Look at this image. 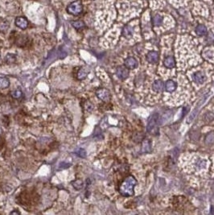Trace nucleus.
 <instances>
[{
	"mask_svg": "<svg viewBox=\"0 0 214 215\" xmlns=\"http://www.w3.org/2000/svg\"><path fill=\"white\" fill-rule=\"evenodd\" d=\"M137 181L132 176H127L119 187V193L125 197L134 195V187L136 185Z\"/></svg>",
	"mask_w": 214,
	"mask_h": 215,
	"instance_id": "nucleus-1",
	"label": "nucleus"
},
{
	"mask_svg": "<svg viewBox=\"0 0 214 215\" xmlns=\"http://www.w3.org/2000/svg\"><path fill=\"white\" fill-rule=\"evenodd\" d=\"M160 124V118H159V114H154L151 115V117L149 118L148 120L147 126V130L149 133L151 134H156L158 132V128H159V125Z\"/></svg>",
	"mask_w": 214,
	"mask_h": 215,
	"instance_id": "nucleus-2",
	"label": "nucleus"
},
{
	"mask_svg": "<svg viewBox=\"0 0 214 215\" xmlns=\"http://www.w3.org/2000/svg\"><path fill=\"white\" fill-rule=\"evenodd\" d=\"M82 11H83V6L81 0L74 1L67 7V12L73 16H79Z\"/></svg>",
	"mask_w": 214,
	"mask_h": 215,
	"instance_id": "nucleus-3",
	"label": "nucleus"
},
{
	"mask_svg": "<svg viewBox=\"0 0 214 215\" xmlns=\"http://www.w3.org/2000/svg\"><path fill=\"white\" fill-rule=\"evenodd\" d=\"M96 95H97V97L100 100L105 102H109V100H110V98H111L109 91L108 90L105 89V88H101V89L97 90L96 91Z\"/></svg>",
	"mask_w": 214,
	"mask_h": 215,
	"instance_id": "nucleus-4",
	"label": "nucleus"
},
{
	"mask_svg": "<svg viewBox=\"0 0 214 215\" xmlns=\"http://www.w3.org/2000/svg\"><path fill=\"white\" fill-rule=\"evenodd\" d=\"M116 73H117L118 78L122 79V80L127 78L129 76V72L127 70V69L126 67L123 66L118 67L117 70H116Z\"/></svg>",
	"mask_w": 214,
	"mask_h": 215,
	"instance_id": "nucleus-5",
	"label": "nucleus"
},
{
	"mask_svg": "<svg viewBox=\"0 0 214 215\" xmlns=\"http://www.w3.org/2000/svg\"><path fill=\"white\" fill-rule=\"evenodd\" d=\"M138 65H139V62L134 57H128L125 61V66L128 69H136Z\"/></svg>",
	"mask_w": 214,
	"mask_h": 215,
	"instance_id": "nucleus-6",
	"label": "nucleus"
},
{
	"mask_svg": "<svg viewBox=\"0 0 214 215\" xmlns=\"http://www.w3.org/2000/svg\"><path fill=\"white\" fill-rule=\"evenodd\" d=\"M16 25L20 29H26L28 26V21L24 17H18L16 20Z\"/></svg>",
	"mask_w": 214,
	"mask_h": 215,
	"instance_id": "nucleus-7",
	"label": "nucleus"
},
{
	"mask_svg": "<svg viewBox=\"0 0 214 215\" xmlns=\"http://www.w3.org/2000/svg\"><path fill=\"white\" fill-rule=\"evenodd\" d=\"M89 73H90L89 69H87L85 67H82V68L79 69V70H78L77 73V78L78 80H80V81L84 80V79L86 78V77L88 76Z\"/></svg>",
	"mask_w": 214,
	"mask_h": 215,
	"instance_id": "nucleus-8",
	"label": "nucleus"
},
{
	"mask_svg": "<svg viewBox=\"0 0 214 215\" xmlns=\"http://www.w3.org/2000/svg\"><path fill=\"white\" fill-rule=\"evenodd\" d=\"M147 60L150 63H156L159 61V54L157 52L152 51L148 52L147 55Z\"/></svg>",
	"mask_w": 214,
	"mask_h": 215,
	"instance_id": "nucleus-9",
	"label": "nucleus"
},
{
	"mask_svg": "<svg viewBox=\"0 0 214 215\" xmlns=\"http://www.w3.org/2000/svg\"><path fill=\"white\" fill-rule=\"evenodd\" d=\"M152 88H153V90L156 91V92H162L164 88V82L161 81V80H157L153 83Z\"/></svg>",
	"mask_w": 214,
	"mask_h": 215,
	"instance_id": "nucleus-10",
	"label": "nucleus"
},
{
	"mask_svg": "<svg viewBox=\"0 0 214 215\" xmlns=\"http://www.w3.org/2000/svg\"><path fill=\"white\" fill-rule=\"evenodd\" d=\"M176 83L172 80H168L165 84V90L167 92H173L176 89Z\"/></svg>",
	"mask_w": 214,
	"mask_h": 215,
	"instance_id": "nucleus-11",
	"label": "nucleus"
},
{
	"mask_svg": "<svg viewBox=\"0 0 214 215\" xmlns=\"http://www.w3.org/2000/svg\"><path fill=\"white\" fill-rule=\"evenodd\" d=\"M194 81L198 84H203L205 81V76L200 72L196 73L194 74Z\"/></svg>",
	"mask_w": 214,
	"mask_h": 215,
	"instance_id": "nucleus-12",
	"label": "nucleus"
},
{
	"mask_svg": "<svg viewBox=\"0 0 214 215\" xmlns=\"http://www.w3.org/2000/svg\"><path fill=\"white\" fill-rule=\"evenodd\" d=\"M10 86V81L7 78L0 77V90H3Z\"/></svg>",
	"mask_w": 214,
	"mask_h": 215,
	"instance_id": "nucleus-13",
	"label": "nucleus"
},
{
	"mask_svg": "<svg viewBox=\"0 0 214 215\" xmlns=\"http://www.w3.org/2000/svg\"><path fill=\"white\" fill-rule=\"evenodd\" d=\"M71 184L73 185V187L75 189H77V190H81V189H82V188H83V186H84V182H83V180H80V179L73 180V181L71 182Z\"/></svg>",
	"mask_w": 214,
	"mask_h": 215,
	"instance_id": "nucleus-14",
	"label": "nucleus"
},
{
	"mask_svg": "<svg viewBox=\"0 0 214 215\" xmlns=\"http://www.w3.org/2000/svg\"><path fill=\"white\" fill-rule=\"evenodd\" d=\"M122 35L126 38H130L133 35V28L130 26H126L122 30Z\"/></svg>",
	"mask_w": 214,
	"mask_h": 215,
	"instance_id": "nucleus-15",
	"label": "nucleus"
},
{
	"mask_svg": "<svg viewBox=\"0 0 214 215\" xmlns=\"http://www.w3.org/2000/svg\"><path fill=\"white\" fill-rule=\"evenodd\" d=\"M71 24H72V26H73L75 29H77V30L83 29V28L85 27V26H86L85 23H84L83 21H81V20L72 21V22H71Z\"/></svg>",
	"mask_w": 214,
	"mask_h": 215,
	"instance_id": "nucleus-16",
	"label": "nucleus"
},
{
	"mask_svg": "<svg viewBox=\"0 0 214 215\" xmlns=\"http://www.w3.org/2000/svg\"><path fill=\"white\" fill-rule=\"evenodd\" d=\"M151 149V142L148 139L143 141V145H142V151L143 152H150Z\"/></svg>",
	"mask_w": 214,
	"mask_h": 215,
	"instance_id": "nucleus-17",
	"label": "nucleus"
},
{
	"mask_svg": "<svg viewBox=\"0 0 214 215\" xmlns=\"http://www.w3.org/2000/svg\"><path fill=\"white\" fill-rule=\"evenodd\" d=\"M164 64L165 67L167 68H173L175 66V61L172 56H167V58H165L164 61Z\"/></svg>",
	"mask_w": 214,
	"mask_h": 215,
	"instance_id": "nucleus-18",
	"label": "nucleus"
},
{
	"mask_svg": "<svg viewBox=\"0 0 214 215\" xmlns=\"http://www.w3.org/2000/svg\"><path fill=\"white\" fill-rule=\"evenodd\" d=\"M9 26H10V25H9V23H8L7 20L0 19V31H2V32H6V31L8 30Z\"/></svg>",
	"mask_w": 214,
	"mask_h": 215,
	"instance_id": "nucleus-19",
	"label": "nucleus"
},
{
	"mask_svg": "<svg viewBox=\"0 0 214 215\" xmlns=\"http://www.w3.org/2000/svg\"><path fill=\"white\" fill-rule=\"evenodd\" d=\"M196 32L197 35H200V36L204 35L207 33L206 27L204 26V25H199V26H197L196 28Z\"/></svg>",
	"mask_w": 214,
	"mask_h": 215,
	"instance_id": "nucleus-20",
	"label": "nucleus"
},
{
	"mask_svg": "<svg viewBox=\"0 0 214 215\" xmlns=\"http://www.w3.org/2000/svg\"><path fill=\"white\" fill-rule=\"evenodd\" d=\"M152 22H153V24L155 26H160L162 24V23H163V18L160 16H159V15H156V16L153 17Z\"/></svg>",
	"mask_w": 214,
	"mask_h": 215,
	"instance_id": "nucleus-21",
	"label": "nucleus"
},
{
	"mask_svg": "<svg viewBox=\"0 0 214 215\" xmlns=\"http://www.w3.org/2000/svg\"><path fill=\"white\" fill-rule=\"evenodd\" d=\"M16 56L14 54H11V53H9L6 56V57H5V61L8 64H12V63H14L16 61Z\"/></svg>",
	"mask_w": 214,
	"mask_h": 215,
	"instance_id": "nucleus-22",
	"label": "nucleus"
},
{
	"mask_svg": "<svg viewBox=\"0 0 214 215\" xmlns=\"http://www.w3.org/2000/svg\"><path fill=\"white\" fill-rule=\"evenodd\" d=\"M22 94H23L22 91L20 90H19V89H17V90L11 92V96H12L13 98H16V99H18V98H21Z\"/></svg>",
	"mask_w": 214,
	"mask_h": 215,
	"instance_id": "nucleus-23",
	"label": "nucleus"
},
{
	"mask_svg": "<svg viewBox=\"0 0 214 215\" xmlns=\"http://www.w3.org/2000/svg\"><path fill=\"white\" fill-rule=\"evenodd\" d=\"M196 167L199 169H204L207 167V161H204V160H200L196 162Z\"/></svg>",
	"mask_w": 214,
	"mask_h": 215,
	"instance_id": "nucleus-24",
	"label": "nucleus"
},
{
	"mask_svg": "<svg viewBox=\"0 0 214 215\" xmlns=\"http://www.w3.org/2000/svg\"><path fill=\"white\" fill-rule=\"evenodd\" d=\"M206 144H213L214 142V133H210L206 138Z\"/></svg>",
	"mask_w": 214,
	"mask_h": 215,
	"instance_id": "nucleus-25",
	"label": "nucleus"
},
{
	"mask_svg": "<svg viewBox=\"0 0 214 215\" xmlns=\"http://www.w3.org/2000/svg\"><path fill=\"white\" fill-rule=\"evenodd\" d=\"M77 155L79 156L81 158H86V151L84 149H79L77 152Z\"/></svg>",
	"mask_w": 214,
	"mask_h": 215,
	"instance_id": "nucleus-26",
	"label": "nucleus"
}]
</instances>
